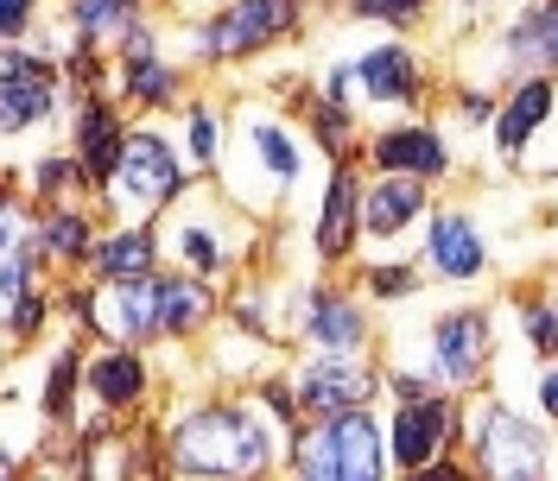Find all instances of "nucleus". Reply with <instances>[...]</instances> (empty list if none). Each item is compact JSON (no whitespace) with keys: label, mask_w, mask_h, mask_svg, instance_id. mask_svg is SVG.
I'll return each mask as SVG.
<instances>
[{"label":"nucleus","mask_w":558,"mask_h":481,"mask_svg":"<svg viewBox=\"0 0 558 481\" xmlns=\"http://www.w3.org/2000/svg\"><path fill=\"white\" fill-rule=\"evenodd\" d=\"M26 7L33 0H7V33H26Z\"/></svg>","instance_id":"34"},{"label":"nucleus","mask_w":558,"mask_h":481,"mask_svg":"<svg viewBox=\"0 0 558 481\" xmlns=\"http://www.w3.org/2000/svg\"><path fill=\"white\" fill-rule=\"evenodd\" d=\"M114 190L128 197V209H159L166 197L178 190V165L166 152V139L153 134H134L128 152H121V172H114Z\"/></svg>","instance_id":"5"},{"label":"nucleus","mask_w":558,"mask_h":481,"mask_svg":"<svg viewBox=\"0 0 558 481\" xmlns=\"http://www.w3.org/2000/svg\"><path fill=\"white\" fill-rule=\"evenodd\" d=\"M317 139H324V146H330V152H343L349 127H343V114H337V108H317Z\"/></svg>","instance_id":"29"},{"label":"nucleus","mask_w":558,"mask_h":481,"mask_svg":"<svg viewBox=\"0 0 558 481\" xmlns=\"http://www.w3.org/2000/svg\"><path fill=\"white\" fill-rule=\"evenodd\" d=\"M172 462L178 469H197V476H247V469H267L274 449H267V431L247 412L216 406V412H197L178 424Z\"/></svg>","instance_id":"1"},{"label":"nucleus","mask_w":558,"mask_h":481,"mask_svg":"<svg viewBox=\"0 0 558 481\" xmlns=\"http://www.w3.org/2000/svg\"><path fill=\"white\" fill-rule=\"evenodd\" d=\"M184 254H191L197 267H216V240H209L204 229H184Z\"/></svg>","instance_id":"31"},{"label":"nucleus","mask_w":558,"mask_h":481,"mask_svg":"<svg viewBox=\"0 0 558 481\" xmlns=\"http://www.w3.org/2000/svg\"><path fill=\"white\" fill-rule=\"evenodd\" d=\"M451 431H457V412L445 399H407L400 418H393V462L400 469H425L438 449L451 444Z\"/></svg>","instance_id":"6"},{"label":"nucleus","mask_w":558,"mask_h":481,"mask_svg":"<svg viewBox=\"0 0 558 481\" xmlns=\"http://www.w3.org/2000/svg\"><path fill=\"white\" fill-rule=\"evenodd\" d=\"M375 292H387V298H393V292H413V273H407V267H381V273H375Z\"/></svg>","instance_id":"32"},{"label":"nucleus","mask_w":558,"mask_h":481,"mask_svg":"<svg viewBox=\"0 0 558 481\" xmlns=\"http://www.w3.org/2000/svg\"><path fill=\"white\" fill-rule=\"evenodd\" d=\"M191 152L197 159H216V121L209 114H191Z\"/></svg>","instance_id":"30"},{"label":"nucleus","mask_w":558,"mask_h":481,"mask_svg":"<svg viewBox=\"0 0 558 481\" xmlns=\"http://www.w3.org/2000/svg\"><path fill=\"white\" fill-rule=\"evenodd\" d=\"M140 0H76V26L83 33H108V26H128Z\"/></svg>","instance_id":"25"},{"label":"nucleus","mask_w":558,"mask_h":481,"mask_svg":"<svg viewBox=\"0 0 558 481\" xmlns=\"http://www.w3.org/2000/svg\"><path fill=\"white\" fill-rule=\"evenodd\" d=\"M299 26V0H242L229 7L216 26H204V58H242V51H260Z\"/></svg>","instance_id":"4"},{"label":"nucleus","mask_w":558,"mask_h":481,"mask_svg":"<svg viewBox=\"0 0 558 481\" xmlns=\"http://www.w3.org/2000/svg\"><path fill=\"white\" fill-rule=\"evenodd\" d=\"M89 386H96V399H108V406H128V399L146 393V368H140L134 355H108V361L89 368Z\"/></svg>","instance_id":"21"},{"label":"nucleus","mask_w":558,"mask_h":481,"mask_svg":"<svg viewBox=\"0 0 558 481\" xmlns=\"http://www.w3.org/2000/svg\"><path fill=\"white\" fill-rule=\"evenodd\" d=\"M375 159L381 172H407V177H438L445 172V146L425 134V127H393L375 139Z\"/></svg>","instance_id":"12"},{"label":"nucleus","mask_w":558,"mask_h":481,"mask_svg":"<svg viewBox=\"0 0 558 481\" xmlns=\"http://www.w3.org/2000/svg\"><path fill=\"white\" fill-rule=\"evenodd\" d=\"M483 348H488V330L476 310H457V317H445L438 323V336H432V355H438V374L451 380V386H463V380L483 368Z\"/></svg>","instance_id":"9"},{"label":"nucleus","mask_w":558,"mask_h":481,"mask_svg":"<svg viewBox=\"0 0 558 481\" xmlns=\"http://www.w3.org/2000/svg\"><path fill=\"white\" fill-rule=\"evenodd\" d=\"M146 267H153V235L146 229H128V235H114L96 247V273L102 279H146Z\"/></svg>","instance_id":"20"},{"label":"nucleus","mask_w":558,"mask_h":481,"mask_svg":"<svg viewBox=\"0 0 558 481\" xmlns=\"http://www.w3.org/2000/svg\"><path fill=\"white\" fill-rule=\"evenodd\" d=\"M368 386L375 380L362 374V368H349V361H317V368H305V374L292 380V393H299L305 412H349V406L368 399Z\"/></svg>","instance_id":"8"},{"label":"nucleus","mask_w":558,"mask_h":481,"mask_svg":"<svg viewBox=\"0 0 558 481\" xmlns=\"http://www.w3.org/2000/svg\"><path fill=\"white\" fill-rule=\"evenodd\" d=\"M470 437H476L483 469H495V476H539V437H533V431H526L514 412L488 406V412H483V431H470Z\"/></svg>","instance_id":"7"},{"label":"nucleus","mask_w":558,"mask_h":481,"mask_svg":"<svg viewBox=\"0 0 558 481\" xmlns=\"http://www.w3.org/2000/svg\"><path fill=\"white\" fill-rule=\"evenodd\" d=\"M546 114H553V83H546V76H533L521 96L501 108V121H495V146H501V152H521Z\"/></svg>","instance_id":"17"},{"label":"nucleus","mask_w":558,"mask_h":481,"mask_svg":"<svg viewBox=\"0 0 558 481\" xmlns=\"http://www.w3.org/2000/svg\"><path fill=\"white\" fill-rule=\"evenodd\" d=\"M418 203H425V190H418V177L407 172H387L381 184H375V197H368V235H400V222H413Z\"/></svg>","instance_id":"15"},{"label":"nucleus","mask_w":558,"mask_h":481,"mask_svg":"<svg viewBox=\"0 0 558 481\" xmlns=\"http://www.w3.org/2000/svg\"><path fill=\"white\" fill-rule=\"evenodd\" d=\"M7 134H26L33 121H45L51 114V70L33 64L26 51H13L7 58Z\"/></svg>","instance_id":"10"},{"label":"nucleus","mask_w":558,"mask_h":481,"mask_svg":"<svg viewBox=\"0 0 558 481\" xmlns=\"http://www.w3.org/2000/svg\"><path fill=\"white\" fill-rule=\"evenodd\" d=\"M209 310V292L197 279H121L102 317L114 336H159V330H191Z\"/></svg>","instance_id":"2"},{"label":"nucleus","mask_w":558,"mask_h":481,"mask_svg":"<svg viewBox=\"0 0 558 481\" xmlns=\"http://www.w3.org/2000/svg\"><path fill=\"white\" fill-rule=\"evenodd\" d=\"M76 146H83V184H108V177L121 172L128 139H114V114H108L102 102L83 108V121H76Z\"/></svg>","instance_id":"11"},{"label":"nucleus","mask_w":558,"mask_h":481,"mask_svg":"<svg viewBox=\"0 0 558 481\" xmlns=\"http://www.w3.org/2000/svg\"><path fill=\"white\" fill-rule=\"evenodd\" d=\"M70 386H76V355H58V368H51V393H45L51 412H64L70 406Z\"/></svg>","instance_id":"27"},{"label":"nucleus","mask_w":558,"mask_h":481,"mask_svg":"<svg viewBox=\"0 0 558 481\" xmlns=\"http://www.w3.org/2000/svg\"><path fill=\"white\" fill-rule=\"evenodd\" d=\"M349 222H355V177L337 172L330 177V197H324V215H317V254L324 260H337L349 247V235H355Z\"/></svg>","instance_id":"18"},{"label":"nucleus","mask_w":558,"mask_h":481,"mask_svg":"<svg viewBox=\"0 0 558 481\" xmlns=\"http://www.w3.org/2000/svg\"><path fill=\"white\" fill-rule=\"evenodd\" d=\"M539 406H546V412L558 418V368H553V374H546V386H539Z\"/></svg>","instance_id":"35"},{"label":"nucleus","mask_w":558,"mask_h":481,"mask_svg":"<svg viewBox=\"0 0 558 481\" xmlns=\"http://www.w3.org/2000/svg\"><path fill=\"white\" fill-rule=\"evenodd\" d=\"M38 247H51L58 260H83V254H96V247H89V222H83V215H51V222L38 229Z\"/></svg>","instance_id":"22"},{"label":"nucleus","mask_w":558,"mask_h":481,"mask_svg":"<svg viewBox=\"0 0 558 481\" xmlns=\"http://www.w3.org/2000/svg\"><path fill=\"white\" fill-rule=\"evenodd\" d=\"M355 76H362V89H368L375 102H407V96H418V64L400 51V45L368 51V58L355 64Z\"/></svg>","instance_id":"14"},{"label":"nucleus","mask_w":558,"mask_h":481,"mask_svg":"<svg viewBox=\"0 0 558 481\" xmlns=\"http://www.w3.org/2000/svg\"><path fill=\"white\" fill-rule=\"evenodd\" d=\"M432 267L445 279H476L483 273V240L470 229V215H438L432 222Z\"/></svg>","instance_id":"13"},{"label":"nucleus","mask_w":558,"mask_h":481,"mask_svg":"<svg viewBox=\"0 0 558 481\" xmlns=\"http://www.w3.org/2000/svg\"><path fill=\"white\" fill-rule=\"evenodd\" d=\"M305 336H317V343H330V348H362L368 323H362V310L349 305V298L317 292V298H305Z\"/></svg>","instance_id":"16"},{"label":"nucleus","mask_w":558,"mask_h":481,"mask_svg":"<svg viewBox=\"0 0 558 481\" xmlns=\"http://www.w3.org/2000/svg\"><path fill=\"white\" fill-rule=\"evenodd\" d=\"M526 336L533 348H558V305H526Z\"/></svg>","instance_id":"26"},{"label":"nucleus","mask_w":558,"mask_h":481,"mask_svg":"<svg viewBox=\"0 0 558 481\" xmlns=\"http://www.w3.org/2000/svg\"><path fill=\"white\" fill-rule=\"evenodd\" d=\"M418 7H425V0H355V13H368V20H393V26L413 20Z\"/></svg>","instance_id":"28"},{"label":"nucleus","mask_w":558,"mask_h":481,"mask_svg":"<svg viewBox=\"0 0 558 481\" xmlns=\"http://www.w3.org/2000/svg\"><path fill=\"white\" fill-rule=\"evenodd\" d=\"M508 51L521 58V64H533V70H553L558 64V7L546 0L539 13H526L521 26L508 33Z\"/></svg>","instance_id":"19"},{"label":"nucleus","mask_w":558,"mask_h":481,"mask_svg":"<svg viewBox=\"0 0 558 481\" xmlns=\"http://www.w3.org/2000/svg\"><path fill=\"white\" fill-rule=\"evenodd\" d=\"M247 139H254V152L267 159V172H274L279 184H286V177H299V146L279 134V127H267V121H260V127H254Z\"/></svg>","instance_id":"23"},{"label":"nucleus","mask_w":558,"mask_h":481,"mask_svg":"<svg viewBox=\"0 0 558 481\" xmlns=\"http://www.w3.org/2000/svg\"><path fill=\"white\" fill-rule=\"evenodd\" d=\"M128 96H140V102H166V96H172V70L153 64L146 51H134V64H128Z\"/></svg>","instance_id":"24"},{"label":"nucleus","mask_w":558,"mask_h":481,"mask_svg":"<svg viewBox=\"0 0 558 481\" xmlns=\"http://www.w3.org/2000/svg\"><path fill=\"white\" fill-rule=\"evenodd\" d=\"M299 469L305 476H324V481H375L381 476V437L362 418V406L330 412V424L299 449Z\"/></svg>","instance_id":"3"},{"label":"nucleus","mask_w":558,"mask_h":481,"mask_svg":"<svg viewBox=\"0 0 558 481\" xmlns=\"http://www.w3.org/2000/svg\"><path fill=\"white\" fill-rule=\"evenodd\" d=\"M70 177H76V172H70L64 159H51V165H38V190H64Z\"/></svg>","instance_id":"33"}]
</instances>
